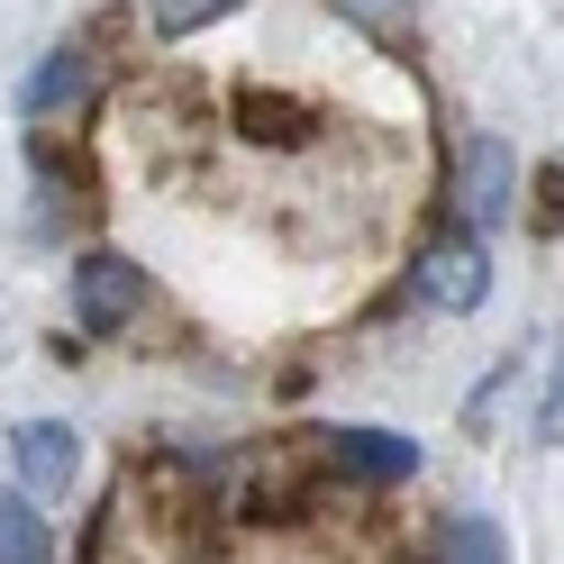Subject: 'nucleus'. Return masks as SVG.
<instances>
[{"label":"nucleus","mask_w":564,"mask_h":564,"mask_svg":"<svg viewBox=\"0 0 564 564\" xmlns=\"http://www.w3.org/2000/svg\"><path fill=\"white\" fill-rule=\"evenodd\" d=\"M137 301H147V273H137L128 256H83L74 264V328L110 337V328L137 319Z\"/></svg>","instance_id":"obj_1"},{"label":"nucleus","mask_w":564,"mask_h":564,"mask_svg":"<svg viewBox=\"0 0 564 564\" xmlns=\"http://www.w3.org/2000/svg\"><path fill=\"white\" fill-rule=\"evenodd\" d=\"M19 482H28V501H64L83 474V437L64 429V419H19Z\"/></svg>","instance_id":"obj_2"},{"label":"nucleus","mask_w":564,"mask_h":564,"mask_svg":"<svg viewBox=\"0 0 564 564\" xmlns=\"http://www.w3.org/2000/svg\"><path fill=\"white\" fill-rule=\"evenodd\" d=\"M510 192H519L510 137H465V164H455V200H465V219H474V228L510 219Z\"/></svg>","instance_id":"obj_3"},{"label":"nucleus","mask_w":564,"mask_h":564,"mask_svg":"<svg viewBox=\"0 0 564 564\" xmlns=\"http://www.w3.org/2000/svg\"><path fill=\"white\" fill-rule=\"evenodd\" d=\"M419 292H429L437 310H482V292H491L482 237H437L429 256H419Z\"/></svg>","instance_id":"obj_4"},{"label":"nucleus","mask_w":564,"mask_h":564,"mask_svg":"<svg viewBox=\"0 0 564 564\" xmlns=\"http://www.w3.org/2000/svg\"><path fill=\"white\" fill-rule=\"evenodd\" d=\"M91 83H100V55H91V46H55L37 74H28L19 110H28V119H64V110H83V100H91Z\"/></svg>","instance_id":"obj_5"},{"label":"nucleus","mask_w":564,"mask_h":564,"mask_svg":"<svg viewBox=\"0 0 564 564\" xmlns=\"http://www.w3.org/2000/svg\"><path fill=\"white\" fill-rule=\"evenodd\" d=\"M328 465L356 474V482H410L419 474V446L392 437V429H337L328 437Z\"/></svg>","instance_id":"obj_6"},{"label":"nucleus","mask_w":564,"mask_h":564,"mask_svg":"<svg viewBox=\"0 0 564 564\" xmlns=\"http://www.w3.org/2000/svg\"><path fill=\"white\" fill-rule=\"evenodd\" d=\"M437 564H510V538H501L482 510H455V519L437 528Z\"/></svg>","instance_id":"obj_7"},{"label":"nucleus","mask_w":564,"mask_h":564,"mask_svg":"<svg viewBox=\"0 0 564 564\" xmlns=\"http://www.w3.org/2000/svg\"><path fill=\"white\" fill-rule=\"evenodd\" d=\"M55 546H46V519H37V501L28 491H0V564H46Z\"/></svg>","instance_id":"obj_8"},{"label":"nucleus","mask_w":564,"mask_h":564,"mask_svg":"<svg viewBox=\"0 0 564 564\" xmlns=\"http://www.w3.org/2000/svg\"><path fill=\"white\" fill-rule=\"evenodd\" d=\"M237 119H246V137H264V147L301 137V110H292V100H273V91H246V100H237Z\"/></svg>","instance_id":"obj_9"},{"label":"nucleus","mask_w":564,"mask_h":564,"mask_svg":"<svg viewBox=\"0 0 564 564\" xmlns=\"http://www.w3.org/2000/svg\"><path fill=\"white\" fill-rule=\"evenodd\" d=\"M237 0H155V37H192V28H209V19H228Z\"/></svg>","instance_id":"obj_10"},{"label":"nucleus","mask_w":564,"mask_h":564,"mask_svg":"<svg viewBox=\"0 0 564 564\" xmlns=\"http://www.w3.org/2000/svg\"><path fill=\"white\" fill-rule=\"evenodd\" d=\"M546 437H564V365H555V392H546V419H538Z\"/></svg>","instance_id":"obj_11"}]
</instances>
